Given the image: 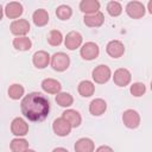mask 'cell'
Segmentation results:
<instances>
[{
  "label": "cell",
  "mask_w": 152,
  "mask_h": 152,
  "mask_svg": "<svg viewBox=\"0 0 152 152\" xmlns=\"http://www.w3.org/2000/svg\"><path fill=\"white\" fill-rule=\"evenodd\" d=\"M100 53V49H99V45L94 42H87L84 43L82 46H81V50H80V55L83 59L86 61H93L95 58H97Z\"/></svg>",
  "instance_id": "cell-4"
},
{
  "label": "cell",
  "mask_w": 152,
  "mask_h": 152,
  "mask_svg": "<svg viewBox=\"0 0 152 152\" xmlns=\"http://www.w3.org/2000/svg\"><path fill=\"white\" fill-rule=\"evenodd\" d=\"M122 122L127 128L134 129L140 125V115L134 109H127L122 114Z\"/></svg>",
  "instance_id": "cell-6"
},
{
  "label": "cell",
  "mask_w": 152,
  "mask_h": 152,
  "mask_svg": "<svg viewBox=\"0 0 152 152\" xmlns=\"http://www.w3.org/2000/svg\"><path fill=\"white\" fill-rule=\"evenodd\" d=\"M32 63L37 69H44L50 63V55L46 51H37L32 57Z\"/></svg>",
  "instance_id": "cell-13"
},
{
  "label": "cell",
  "mask_w": 152,
  "mask_h": 152,
  "mask_svg": "<svg viewBox=\"0 0 152 152\" xmlns=\"http://www.w3.org/2000/svg\"><path fill=\"white\" fill-rule=\"evenodd\" d=\"M5 14L10 19H17L23 14V5L17 1L8 2L5 7Z\"/></svg>",
  "instance_id": "cell-14"
},
{
  "label": "cell",
  "mask_w": 152,
  "mask_h": 152,
  "mask_svg": "<svg viewBox=\"0 0 152 152\" xmlns=\"http://www.w3.org/2000/svg\"><path fill=\"white\" fill-rule=\"evenodd\" d=\"M80 10L86 15L96 13L100 10V2L97 0H82L80 2Z\"/></svg>",
  "instance_id": "cell-20"
},
{
  "label": "cell",
  "mask_w": 152,
  "mask_h": 152,
  "mask_svg": "<svg viewBox=\"0 0 152 152\" xmlns=\"http://www.w3.org/2000/svg\"><path fill=\"white\" fill-rule=\"evenodd\" d=\"M24 152H36L34 150H31V148H27V150H25Z\"/></svg>",
  "instance_id": "cell-35"
},
{
  "label": "cell",
  "mask_w": 152,
  "mask_h": 152,
  "mask_svg": "<svg viewBox=\"0 0 152 152\" xmlns=\"http://www.w3.org/2000/svg\"><path fill=\"white\" fill-rule=\"evenodd\" d=\"M95 152H114V150H113L112 147L107 146V145H101V146H99V147L96 148Z\"/></svg>",
  "instance_id": "cell-31"
},
{
  "label": "cell",
  "mask_w": 152,
  "mask_h": 152,
  "mask_svg": "<svg viewBox=\"0 0 152 152\" xmlns=\"http://www.w3.org/2000/svg\"><path fill=\"white\" fill-rule=\"evenodd\" d=\"M146 8L140 1H129L126 5V13L133 19H140L145 15Z\"/></svg>",
  "instance_id": "cell-5"
},
{
  "label": "cell",
  "mask_w": 152,
  "mask_h": 152,
  "mask_svg": "<svg viewBox=\"0 0 152 152\" xmlns=\"http://www.w3.org/2000/svg\"><path fill=\"white\" fill-rule=\"evenodd\" d=\"M32 20L36 26H45L48 23H49V13L46 10H43V8H39V10H36L32 14Z\"/></svg>",
  "instance_id": "cell-21"
},
{
  "label": "cell",
  "mask_w": 152,
  "mask_h": 152,
  "mask_svg": "<svg viewBox=\"0 0 152 152\" xmlns=\"http://www.w3.org/2000/svg\"><path fill=\"white\" fill-rule=\"evenodd\" d=\"M12 152H24L28 148V141L23 138H14L10 144Z\"/></svg>",
  "instance_id": "cell-24"
},
{
  "label": "cell",
  "mask_w": 152,
  "mask_h": 152,
  "mask_svg": "<svg viewBox=\"0 0 152 152\" xmlns=\"http://www.w3.org/2000/svg\"><path fill=\"white\" fill-rule=\"evenodd\" d=\"M148 12L152 13V1H148Z\"/></svg>",
  "instance_id": "cell-34"
},
{
  "label": "cell",
  "mask_w": 152,
  "mask_h": 152,
  "mask_svg": "<svg viewBox=\"0 0 152 152\" xmlns=\"http://www.w3.org/2000/svg\"><path fill=\"white\" fill-rule=\"evenodd\" d=\"M82 40H83V38L80 32L71 31L64 38V45L69 50H76L77 48H80L82 45Z\"/></svg>",
  "instance_id": "cell-11"
},
{
  "label": "cell",
  "mask_w": 152,
  "mask_h": 152,
  "mask_svg": "<svg viewBox=\"0 0 152 152\" xmlns=\"http://www.w3.org/2000/svg\"><path fill=\"white\" fill-rule=\"evenodd\" d=\"M2 15H4V8H2V6L0 5V20L2 19Z\"/></svg>",
  "instance_id": "cell-33"
},
{
  "label": "cell",
  "mask_w": 152,
  "mask_h": 152,
  "mask_svg": "<svg viewBox=\"0 0 152 152\" xmlns=\"http://www.w3.org/2000/svg\"><path fill=\"white\" fill-rule=\"evenodd\" d=\"M107 12L110 17H119L122 13V6L119 1H109L107 4Z\"/></svg>",
  "instance_id": "cell-29"
},
{
  "label": "cell",
  "mask_w": 152,
  "mask_h": 152,
  "mask_svg": "<svg viewBox=\"0 0 152 152\" xmlns=\"http://www.w3.org/2000/svg\"><path fill=\"white\" fill-rule=\"evenodd\" d=\"M62 118H64L71 125L72 128L74 127H78L81 125V122H82L81 114L77 110H75V109H66V110H64L63 114H62Z\"/></svg>",
  "instance_id": "cell-18"
},
{
  "label": "cell",
  "mask_w": 152,
  "mask_h": 152,
  "mask_svg": "<svg viewBox=\"0 0 152 152\" xmlns=\"http://www.w3.org/2000/svg\"><path fill=\"white\" fill-rule=\"evenodd\" d=\"M48 42L52 46H58L63 42V34L58 30H51L48 34Z\"/></svg>",
  "instance_id": "cell-27"
},
{
  "label": "cell",
  "mask_w": 152,
  "mask_h": 152,
  "mask_svg": "<svg viewBox=\"0 0 152 152\" xmlns=\"http://www.w3.org/2000/svg\"><path fill=\"white\" fill-rule=\"evenodd\" d=\"M91 76L96 83L103 84V83H107L109 81V78L112 77V71H110L109 66H107L106 64H100V65L95 66V69L91 72Z\"/></svg>",
  "instance_id": "cell-3"
},
{
  "label": "cell",
  "mask_w": 152,
  "mask_h": 152,
  "mask_svg": "<svg viewBox=\"0 0 152 152\" xmlns=\"http://www.w3.org/2000/svg\"><path fill=\"white\" fill-rule=\"evenodd\" d=\"M107 53L113 58H120L125 53V45L120 40H110L106 46Z\"/></svg>",
  "instance_id": "cell-12"
},
{
  "label": "cell",
  "mask_w": 152,
  "mask_h": 152,
  "mask_svg": "<svg viewBox=\"0 0 152 152\" xmlns=\"http://www.w3.org/2000/svg\"><path fill=\"white\" fill-rule=\"evenodd\" d=\"M57 104H59L61 107H70L74 102V97L69 94V93H58L56 94V97H55Z\"/></svg>",
  "instance_id": "cell-25"
},
{
  "label": "cell",
  "mask_w": 152,
  "mask_h": 152,
  "mask_svg": "<svg viewBox=\"0 0 152 152\" xmlns=\"http://www.w3.org/2000/svg\"><path fill=\"white\" fill-rule=\"evenodd\" d=\"M83 21L89 27H100L104 21V15L102 12H96L93 14H87L83 18Z\"/></svg>",
  "instance_id": "cell-15"
},
{
  "label": "cell",
  "mask_w": 152,
  "mask_h": 152,
  "mask_svg": "<svg viewBox=\"0 0 152 152\" xmlns=\"http://www.w3.org/2000/svg\"><path fill=\"white\" fill-rule=\"evenodd\" d=\"M132 80V75L128 69L126 68H119L114 71L113 75V81L118 87H126L129 84Z\"/></svg>",
  "instance_id": "cell-7"
},
{
  "label": "cell",
  "mask_w": 152,
  "mask_h": 152,
  "mask_svg": "<svg viewBox=\"0 0 152 152\" xmlns=\"http://www.w3.org/2000/svg\"><path fill=\"white\" fill-rule=\"evenodd\" d=\"M50 63L53 70L56 71H65L70 65V57L64 52H56L50 57Z\"/></svg>",
  "instance_id": "cell-2"
},
{
  "label": "cell",
  "mask_w": 152,
  "mask_h": 152,
  "mask_svg": "<svg viewBox=\"0 0 152 152\" xmlns=\"http://www.w3.org/2000/svg\"><path fill=\"white\" fill-rule=\"evenodd\" d=\"M42 89L48 94H58L61 93L62 86L55 78H45L42 82Z\"/></svg>",
  "instance_id": "cell-17"
},
{
  "label": "cell",
  "mask_w": 152,
  "mask_h": 152,
  "mask_svg": "<svg viewBox=\"0 0 152 152\" xmlns=\"http://www.w3.org/2000/svg\"><path fill=\"white\" fill-rule=\"evenodd\" d=\"M52 152H69V151L66 148H64V147H56V148H53Z\"/></svg>",
  "instance_id": "cell-32"
},
{
  "label": "cell",
  "mask_w": 152,
  "mask_h": 152,
  "mask_svg": "<svg viewBox=\"0 0 152 152\" xmlns=\"http://www.w3.org/2000/svg\"><path fill=\"white\" fill-rule=\"evenodd\" d=\"M71 125L64 119V118H58L53 121L52 124V129L55 132V134H57L58 137H66L70 134L71 132Z\"/></svg>",
  "instance_id": "cell-10"
},
{
  "label": "cell",
  "mask_w": 152,
  "mask_h": 152,
  "mask_svg": "<svg viewBox=\"0 0 152 152\" xmlns=\"http://www.w3.org/2000/svg\"><path fill=\"white\" fill-rule=\"evenodd\" d=\"M10 28L14 36L25 37V34L28 33V31H30V23L26 19H17V20L12 21Z\"/></svg>",
  "instance_id": "cell-9"
},
{
  "label": "cell",
  "mask_w": 152,
  "mask_h": 152,
  "mask_svg": "<svg viewBox=\"0 0 152 152\" xmlns=\"http://www.w3.org/2000/svg\"><path fill=\"white\" fill-rule=\"evenodd\" d=\"M77 90H78V93H80L81 96H83V97H90L95 93V86H94L93 82H90L88 80H84V81L80 82Z\"/></svg>",
  "instance_id": "cell-22"
},
{
  "label": "cell",
  "mask_w": 152,
  "mask_h": 152,
  "mask_svg": "<svg viewBox=\"0 0 152 152\" xmlns=\"http://www.w3.org/2000/svg\"><path fill=\"white\" fill-rule=\"evenodd\" d=\"M107 109V102L103 99H94L89 103V112L94 116L102 115Z\"/></svg>",
  "instance_id": "cell-16"
},
{
  "label": "cell",
  "mask_w": 152,
  "mask_h": 152,
  "mask_svg": "<svg viewBox=\"0 0 152 152\" xmlns=\"http://www.w3.org/2000/svg\"><path fill=\"white\" fill-rule=\"evenodd\" d=\"M11 132L18 138L24 137L28 133V124L21 118H14L11 122Z\"/></svg>",
  "instance_id": "cell-8"
},
{
  "label": "cell",
  "mask_w": 152,
  "mask_h": 152,
  "mask_svg": "<svg viewBox=\"0 0 152 152\" xmlns=\"http://www.w3.org/2000/svg\"><path fill=\"white\" fill-rule=\"evenodd\" d=\"M24 93H25L24 87L21 84H18V83H13L8 88V96L12 100H19L20 97H23Z\"/></svg>",
  "instance_id": "cell-26"
},
{
  "label": "cell",
  "mask_w": 152,
  "mask_h": 152,
  "mask_svg": "<svg viewBox=\"0 0 152 152\" xmlns=\"http://www.w3.org/2000/svg\"><path fill=\"white\" fill-rule=\"evenodd\" d=\"M13 46L19 51H27L32 46V42L27 37H17L13 39Z\"/></svg>",
  "instance_id": "cell-23"
},
{
  "label": "cell",
  "mask_w": 152,
  "mask_h": 152,
  "mask_svg": "<svg viewBox=\"0 0 152 152\" xmlns=\"http://www.w3.org/2000/svg\"><path fill=\"white\" fill-rule=\"evenodd\" d=\"M129 91H131V94H132L133 96L140 97V96H142V95L145 94V91H146V86H145L142 82H134V83L131 86Z\"/></svg>",
  "instance_id": "cell-30"
},
{
  "label": "cell",
  "mask_w": 152,
  "mask_h": 152,
  "mask_svg": "<svg viewBox=\"0 0 152 152\" xmlns=\"http://www.w3.org/2000/svg\"><path fill=\"white\" fill-rule=\"evenodd\" d=\"M20 108L30 121H43L50 112V102L42 93L33 91L21 100Z\"/></svg>",
  "instance_id": "cell-1"
},
{
  "label": "cell",
  "mask_w": 152,
  "mask_h": 152,
  "mask_svg": "<svg viewBox=\"0 0 152 152\" xmlns=\"http://www.w3.org/2000/svg\"><path fill=\"white\" fill-rule=\"evenodd\" d=\"M76 152H94L95 144L90 138H81L75 142Z\"/></svg>",
  "instance_id": "cell-19"
},
{
  "label": "cell",
  "mask_w": 152,
  "mask_h": 152,
  "mask_svg": "<svg viewBox=\"0 0 152 152\" xmlns=\"http://www.w3.org/2000/svg\"><path fill=\"white\" fill-rule=\"evenodd\" d=\"M56 15L61 19V20H68L70 19V17L72 15V10L70 6L68 5H61L57 7L56 10Z\"/></svg>",
  "instance_id": "cell-28"
}]
</instances>
